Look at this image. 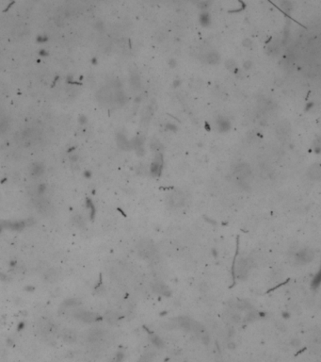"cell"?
Segmentation results:
<instances>
[{
	"label": "cell",
	"instance_id": "9c48e42d",
	"mask_svg": "<svg viewBox=\"0 0 321 362\" xmlns=\"http://www.w3.org/2000/svg\"><path fill=\"white\" fill-rule=\"evenodd\" d=\"M162 163H163L162 159H158V155H157L155 160L151 165V173L153 174L154 176H158V174H160L161 169H162Z\"/></svg>",
	"mask_w": 321,
	"mask_h": 362
},
{
	"label": "cell",
	"instance_id": "44dd1931",
	"mask_svg": "<svg viewBox=\"0 0 321 362\" xmlns=\"http://www.w3.org/2000/svg\"><path fill=\"white\" fill-rule=\"evenodd\" d=\"M152 342H153V343L155 344V345L156 347H158V348H160V347H162V346H163V342H162V339H160L158 337H156V336H155V337L152 338Z\"/></svg>",
	"mask_w": 321,
	"mask_h": 362
},
{
	"label": "cell",
	"instance_id": "ffe728a7",
	"mask_svg": "<svg viewBox=\"0 0 321 362\" xmlns=\"http://www.w3.org/2000/svg\"><path fill=\"white\" fill-rule=\"evenodd\" d=\"M320 282H321V275H320V272H318V274L315 276L314 280H313V287H314L315 289L318 288L319 285H320Z\"/></svg>",
	"mask_w": 321,
	"mask_h": 362
},
{
	"label": "cell",
	"instance_id": "e0dca14e",
	"mask_svg": "<svg viewBox=\"0 0 321 362\" xmlns=\"http://www.w3.org/2000/svg\"><path fill=\"white\" fill-rule=\"evenodd\" d=\"M151 149L154 151H160L162 149V144L160 143L157 140H154L151 143Z\"/></svg>",
	"mask_w": 321,
	"mask_h": 362
},
{
	"label": "cell",
	"instance_id": "2e32d148",
	"mask_svg": "<svg viewBox=\"0 0 321 362\" xmlns=\"http://www.w3.org/2000/svg\"><path fill=\"white\" fill-rule=\"evenodd\" d=\"M200 22L202 25H208L210 23V17L208 13H202L200 16Z\"/></svg>",
	"mask_w": 321,
	"mask_h": 362
},
{
	"label": "cell",
	"instance_id": "83f0119b",
	"mask_svg": "<svg viewBox=\"0 0 321 362\" xmlns=\"http://www.w3.org/2000/svg\"><path fill=\"white\" fill-rule=\"evenodd\" d=\"M122 358H124V355L122 354H118V356H117V362H121L122 360Z\"/></svg>",
	"mask_w": 321,
	"mask_h": 362
},
{
	"label": "cell",
	"instance_id": "4316f807",
	"mask_svg": "<svg viewBox=\"0 0 321 362\" xmlns=\"http://www.w3.org/2000/svg\"><path fill=\"white\" fill-rule=\"evenodd\" d=\"M151 359H152V356H151L150 355H146V356H143L142 358L139 360L138 362H150Z\"/></svg>",
	"mask_w": 321,
	"mask_h": 362
},
{
	"label": "cell",
	"instance_id": "f1b7e54d",
	"mask_svg": "<svg viewBox=\"0 0 321 362\" xmlns=\"http://www.w3.org/2000/svg\"><path fill=\"white\" fill-rule=\"evenodd\" d=\"M169 64H170V66H171V68H174V67L176 66V61H174V59H171V61H170V63H169Z\"/></svg>",
	"mask_w": 321,
	"mask_h": 362
},
{
	"label": "cell",
	"instance_id": "484cf974",
	"mask_svg": "<svg viewBox=\"0 0 321 362\" xmlns=\"http://www.w3.org/2000/svg\"><path fill=\"white\" fill-rule=\"evenodd\" d=\"M251 66H252V62H251V61H246L244 62V64H243V67H244L246 70L251 69Z\"/></svg>",
	"mask_w": 321,
	"mask_h": 362
},
{
	"label": "cell",
	"instance_id": "7402d4cb",
	"mask_svg": "<svg viewBox=\"0 0 321 362\" xmlns=\"http://www.w3.org/2000/svg\"><path fill=\"white\" fill-rule=\"evenodd\" d=\"M257 317H258V314H257L256 312L251 311V312H250V313L247 315L246 318H247V320H248L249 322H252V321H254Z\"/></svg>",
	"mask_w": 321,
	"mask_h": 362
},
{
	"label": "cell",
	"instance_id": "277c9868",
	"mask_svg": "<svg viewBox=\"0 0 321 362\" xmlns=\"http://www.w3.org/2000/svg\"><path fill=\"white\" fill-rule=\"evenodd\" d=\"M297 260L301 264L309 263L315 258V252L311 249H302L297 254Z\"/></svg>",
	"mask_w": 321,
	"mask_h": 362
},
{
	"label": "cell",
	"instance_id": "8992f818",
	"mask_svg": "<svg viewBox=\"0 0 321 362\" xmlns=\"http://www.w3.org/2000/svg\"><path fill=\"white\" fill-rule=\"evenodd\" d=\"M152 289H154V291L158 293V294H161V295H170L171 294V291L169 288L166 286L165 284L161 281H155V282L152 284Z\"/></svg>",
	"mask_w": 321,
	"mask_h": 362
},
{
	"label": "cell",
	"instance_id": "ba28073f",
	"mask_svg": "<svg viewBox=\"0 0 321 362\" xmlns=\"http://www.w3.org/2000/svg\"><path fill=\"white\" fill-rule=\"evenodd\" d=\"M77 318L85 322H94L100 319L98 315L92 312H81L77 315Z\"/></svg>",
	"mask_w": 321,
	"mask_h": 362
},
{
	"label": "cell",
	"instance_id": "cb8c5ba5",
	"mask_svg": "<svg viewBox=\"0 0 321 362\" xmlns=\"http://www.w3.org/2000/svg\"><path fill=\"white\" fill-rule=\"evenodd\" d=\"M242 44L245 47H251L252 45V41L251 39H249V38H246V39L242 42Z\"/></svg>",
	"mask_w": 321,
	"mask_h": 362
},
{
	"label": "cell",
	"instance_id": "30bf717a",
	"mask_svg": "<svg viewBox=\"0 0 321 362\" xmlns=\"http://www.w3.org/2000/svg\"><path fill=\"white\" fill-rule=\"evenodd\" d=\"M103 337V331H101L99 329H94V330H91L90 333H89L88 336V339L90 342H97V340L101 339Z\"/></svg>",
	"mask_w": 321,
	"mask_h": 362
},
{
	"label": "cell",
	"instance_id": "5b68a950",
	"mask_svg": "<svg viewBox=\"0 0 321 362\" xmlns=\"http://www.w3.org/2000/svg\"><path fill=\"white\" fill-rule=\"evenodd\" d=\"M235 174L237 176V178L241 179L242 182L251 176V169L248 164H239L235 168Z\"/></svg>",
	"mask_w": 321,
	"mask_h": 362
},
{
	"label": "cell",
	"instance_id": "52a82bcc",
	"mask_svg": "<svg viewBox=\"0 0 321 362\" xmlns=\"http://www.w3.org/2000/svg\"><path fill=\"white\" fill-rule=\"evenodd\" d=\"M308 176L313 180H319L321 177V168L318 163L313 164L308 170Z\"/></svg>",
	"mask_w": 321,
	"mask_h": 362
},
{
	"label": "cell",
	"instance_id": "d6986e66",
	"mask_svg": "<svg viewBox=\"0 0 321 362\" xmlns=\"http://www.w3.org/2000/svg\"><path fill=\"white\" fill-rule=\"evenodd\" d=\"M281 7L282 8V10L285 11L286 12H289L291 10H292V4L289 1H284L281 3Z\"/></svg>",
	"mask_w": 321,
	"mask_h": 362
},
{
	"label": "cell",
	"instance_id": "3957f363",
	"mask_svg": "<svg viewBox=\"0 0 321 362\" xmlns=\"http://www.w3.org/2000/svg\"><path fill=\"white\" fill-rule=\"evenodd\" d=\"M185 196L182 191H176L174 193H172L170 197H169V204L172 207H180L184 206L185 204Z\"/></svg>",
	"mask_w": 321,
	"mask_h": 362
},
{
	"label": "cell",
	"instance_id": "8fae6325",
	"mask_svg": "<svg viewBox=\"0 0 321 362\" xmlns=\"http://www.w3.org/2000/svg\"><path fill=\"white\" fill-rule=\"evenodd\" d=\"M62 338L66 342L72 343V342H74L75 340H77V334H75L74 332L72 331V330H65L62 333Z\"/></svg>",
	"mask_w": 321,
	"mask_h": 362
},
{
	"label": "cell",
	"instance_id": "7a4b0ae2",
	"mask_svg": "<svg viewBox=\"0 0 321 362\" xmlns=\"http://www.w3.org/2000/svg\"><path fill=\"white\" fill-rule=\"evenodd\" d=\"M251 263L249 259L241 258L236 261L235 265V274L238 278H245L248 274L249 270H250Z\"/></svg>",
	"mask_w": 321,
	"mask_h": 362
},
{
	"label": "cell",
	"instance_id": "4fadbf2b",
	"mask_svg": "<svg viewBox=\"0 0 321 362\" xmlns=\"http://www.w3.org/2000/svg\"><path fill=\"white\" fill-rule=\"evenodd\" d=\"M217 123H218V128L221 131H227L228 129L230 128L229 121H227L226 119H224V118L221 117V118L218 119Z\"/></svg>",
	"mask_w": 321,
	"mask_h": 362
},
{
	"label": "cell",
	"instance_id": "7c38bea8",
	"mask_svg": "<svg viewBox=\"0 0 321 362\" xmlns=\"http://www.w3.org/2000/svg\"><path fill=\"white\" fill-rule=\"evenodd\" d=\"M219 59L221 58H219L218 53L215 52V51L208 53L205 56V61H207L208 63H210V64H216V63H218L219 61Z\"/></svg>",
	"mask_w": 321,
	"mask_h": 362
},
{
	"label": "cell",
	"instance_id": "603a6c76",
	"mask_svg": "<svg viewBox=\"0 0 321 362\" xmlns=\"http://www.w3.org/2000/svg\"><path fill=\"white\" fill-rule=\"evenodd\" d=\"M268 50L269 51V54H277L278 52V46L275 44H269Z\"/></svg>",
	"mask_w": 321,
	"mask_h": 362
},
{
	"label": "cell",
	"instance_id": "d4e9b609",
	"mask_svg": "<svg viewBox=\"0 0 321 362\" xmlns=\"http://www.w3.org/2000/svg\"><path fill=\"white\" fill-rule=\"evenodd\" d=\"M209 5H210V2H208V1H202V2H201V3L199 4V7H200V8H202V10H204V8H208Z\"/></svg>",
	"mask_w": 321,
	"mask_h": 362
},
{
	"label": "cell",
	"instance_id": "5bb4252c",
	"mask_svg": "<svg viewBox=\"0 0 321 362\" xmlns=\"http://www.w3.org/2000/svg\"><path fill=\"white\" fill-rule=\"evenodd\" d=\"M45 278L47 281H50V282H54L58 278V272L56 270H49L46 272L45 274Z\"/></svg>",
	"mask_w": 321,
	"mask_h": 362
},
{
	"label": "cell",
	"instance_id": "ac0fdd59",
	"mask_svg": "<svg viewBox=\"0 0 321 362\" xmlns=\"http://www.w3.org/2000/svg\"><path fill=\"white\" fill-rule=\"evenodd\" d=\"M225 67L227 68L228 70H234V69H235V67H236V63H235V61H234V59H228V61H226V62H225Z\"/></svg>",
	"mask_w": 321,
	"mask_h": 362
},
{
	"label": "cell",
	"instance_id": "6da1fadb",
	"mask_svg": "<svg viewBox=\"0 0 321 362\" xmlns=\"http://www.w3.org/2000/svg\"><path fill=\"white\" fill-rule=\"evenodd\" d=\"M138 255L146 260L155 261V259L157 258L156 247L154 242L150 240H143L139 241L138 245Z\"/></svg>",
	"mask_w": 321,
	"mask_h": 362
},
{
	"label": "cell",
	"instance_id": "9a60e30c",
	"mask_svg": "<svg viewBox=\"0 0 321 362\" xmlns=\"http://www.w3.org/2000/svg\"><path fill=\"white\" fill-rule=\"evenodd\" d=\"M285 123V122H284ZM284 123H282L280 126H278V128H277V131H278V133H279V135H287L289 133V131H290V126H284Z\"/></svg>",
	"mask_w": 321,
	"mask_h": 362
}]
</instances>
